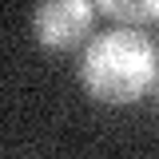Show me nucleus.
Here are the masks:
<instances>
[{
	"instance_id": "f257e3e1",
	"label": "nucleus",
	"mask_w": 159,
	"mask_h": 159,
	"mask_svg": "<svg viewBox=\"0 0 159 159\" xmlns=\"http://www.w3.org/2000/svg\"><path fill=\"white\" fill-rule=\"evenodd\" d=\"M159 80V52L155 40L139 28H107L96 32L80 60V84L99 103H135L151 96Z\"/></svg>"
},
{
	"instance_id": "f03ea898",
	"label": "nucleus",
	"mask_w": 159,
	"mask_h": 159,
	"mask_svg": "<svg viewBox=\"0 0 159 159\" xmlns=\"http://www.w3.org/2000/svg\"><path fill=\"white\" fill-rule=\"evenodd\" d=\"M92 20H96V4L88 0H48L32 12L40 44L48 48H72L92 32Z\"/></svg>"
},
{
	"instance_id": "7ed1b4c3",
	"label": "nucleus",
	"mask_w": 159,
	"mask_h": 159,
	"mask_svg": "<svg viewBox=\"0 0 159 159\" xmlns=\"http://www.w3.org/2000/svg\"><path fill=\"white\" fill-rule=\"evenodd\" d=\"M96 12H107L111 20H119L123 28H143V24H155L159 16V4L155 0H99Z\"/></svg>"
}]
</instances>
